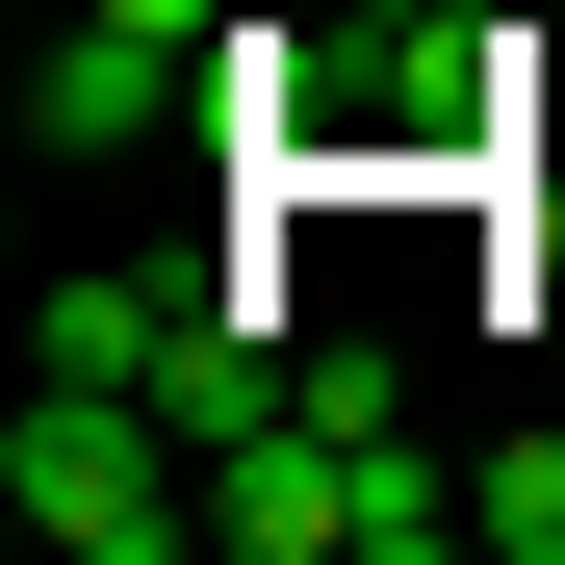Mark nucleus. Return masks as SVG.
<instances>
[{"instance_id":"obj_5","label":"nucleus","mask_w":565,"mask_h":565,"mask_svg":"<svg viewBox=\"0 0 565 565\" xmlns=\"http://www.w3.org/2000/svg\"><path fill=\"white\" fill-rule=\"evenodd\" d=\"M489 565H565V437H489Z\"/></svg>"},{"instance_id":"obj_2","label":"nucleus","mask_w":565,"mask_h":565,"mask_svg":"<svg viewBox=\"0 0 565 565\" xmlns=\"http://www.w3.org/2000/svg\"><path fill=\"white\" fill-rule=\"evenodd\" d=\"M206 565H360V462H334L309 412H257V437L206 462Z\"/></svg>"},{"instance_id":"obj_4","label":"nucleus","mask_w":565,"mask_h":565,"mask_svg":"<svg viewBox=\"0 0 565 565\" xmlns=\"http://www.w3.org/2000/svg\"><path fill=\"white\" fill-rule=\"evenodd\" d=\"M282 412H309L334 462H386V437H412V360H360V334H309V386H282Z\"/></svg>"},{"instance_id":"obj_6","label":"nucleus","mask_w":565,"mask_h":565,"mask_svg":"<svg viewBox=\"0 0 565 565\" xmlns=\"http://www.w3.org/2000/svg\"><path fill=\"white\" fill-rule=\"evenodd\" d=\"M129 26H180V52H232V26H257V0H129Z\"/></svg>"},{"instance_id":"obj_1","label":"nucleus","mask_w":565,"mask_h":565,"mask_svg":"<svg viewBox=\"0 0 565 565\" xmlns=\"http://www.w3.org/2000/svg\"><path fill=\"white\" fill-rule=\"evenodd\" d=\"M180 104H232V52H180V26H129V0H77L52 77H26V154H154Z\"/></svg>"},{"instance_id":"obj_3","label":"nucleus","mask_w":565,"mask_h":565,"mask_svg":"<svg viewBox=\"0 0 565 565\" xmlns=\"http://www.w3.org/2000/svg\"><path fill=\"white\" fill-rule=\"evenodd\" d=\"M154 360H180V282H154V257L52 282V386H154Z\"/></svg>"}]
</instances>
